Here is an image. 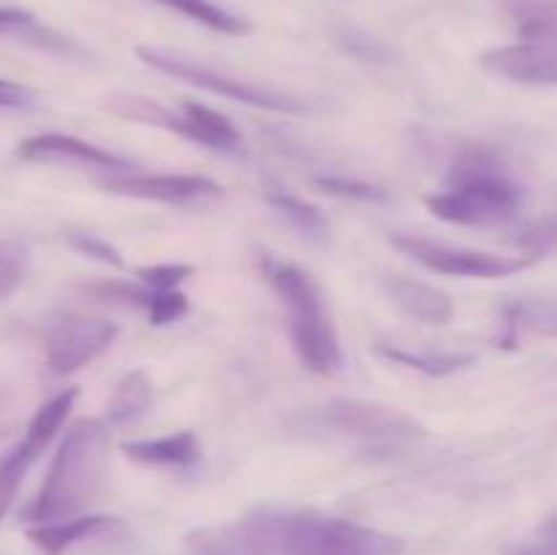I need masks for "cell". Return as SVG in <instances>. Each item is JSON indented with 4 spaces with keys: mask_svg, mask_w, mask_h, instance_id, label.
Returning <instances> with one entry per match:
<instances>
[{
    "mask_svg": "<svg viewBox=\"0 0 557 555\" xmlns=\"http://www.w3.org/2000/svg\"><path fill=\"white\" fill-rule=\"evenodd\" d=\"M479 65L487 74L500 79L520 82V85L553 87L557 79V49L555 41H517L506 47L487 49L479 54Z\"/></svg>",
    "mask_w": 557,
    "mask_h": 555,
    "instance_id": "obj_13",
    "label": "cell"
},
{
    "mask_svg": "<svg viewBox=\"0 0 557 555\" xmlns=\"http://www.w3.org/2000/svg\"><path fill=\"white\" fill-rule=\"evenodd\" d=\"M261 275L281 299L288 337L305 368L319 375L335 373L343 362L341 337L313 275L277 256H261Z\"/></svg>",
    "mask_w": 557,
    "mask_h": 555,
    "instance_id": "obj_5",
    "label": "cell"
},
{
    "mask_svg": "<svg viewBox=\"0 0 557 555\" xmlns=\"http://www.w3.org/2000/svg\"><path fill=\"white\" fill-rule=\"evenodd\" d=\"M375 354L389 359V362L403 365V368L419 370L424 375H435V379H444V375H451L457 370H466L468 365H473L471 354L462 351H424V348L375 346Z\"/></svg>",
    "mask_w": 557,
    "mask_h": 555,
    "instance_id": "obj_19",
    "label": "cell"
},
{
    "mask_svg": "<svg viewBox=\"0 0 557 555\" xmlns=\"http://www.w3.org/2000/svg\"><path fill=\"white\" fill-rule=\"evenodd\" d=\"M389 243L400 254L428 270L441 272L449 278H479V281H498V278L517 275L536 264L533 256H498L487 250L460 248V245H446L438 239L417 237V234H389Z\"/></svg>",
    "mask_w": 557,
    "mask_h": 555,
    "instance_id": "obj_8",
    "label": "cell"
},
{
    "mask_svg": "<svg viewBox=\"0 0 557 555\" xmlns=\"http://www.w3.org/2000/svg\"><path fill=\"white\" fill-rule=\"evenodd\" d=\"M107 109L117 114V118L172 131V134L196 141L201 147H210V150H243V134H239L237 125L226 114H221L212 107H205L199 101H183L180 109H169L145 96H114L109 98Z\"/></svg>",
    "mask_w": 557,
    "mask_h": 555,
    "instance_id": "obj_6",
    "label": "cell"
},
{
    "mask_svg": "<svg viewBox=\"0 0 557 555\" xmlns=\"http://www.w3.org/2000/svg\"><path fill=\"white\" fill-rule=\"evenodd\" d=\"M65 243L74 250H79L82 256H90L92 261H101V264L114 267V270H123L125 267L123 254L109 239H103L101 234L85 232V229H69L65 232Z\"/></svg>",
    "mask_w": 557,
    "mask_h": 555,
    "instance_id": "obj_26",
    "label": "cell"
},
{
    "mask_svg": "<svg viewBox=\"0 0 557 555\" xmlns=\"http://www.w3.org/2000/svg\"><path fill=\"white\" fill-rule=\"evenodd\" d=\"M525 190L504 163L484 145H468L451 161L446 185L424 199L438 221L457 226H500L520 212Z\"/></svg>",
    "mask_w": 557,
    "mask_h": 555,
    "instance_id": "obj_3",
    "label": "cell"
},
{
    "mask_svg": "<svg viewBox=\"0 0 557 555\" xmlns=\"http://www.w3.org/2000/svg\"><path fill=\"white\" fill-rule=\"evenodd\" d=\"M297 439L343 446L362 460H392L428 439V428L395 406L335 397L292 419Z\"/></svg>",
    "mask_w": 557,
    "mask_h": 555,
    "instance_id": "obj_2",
    "label": "cell"
},
{
    "mask_svg": "<svg viewBox=\"0 0 557 555\" xmlns=\"http://www.w3.org/2000/svg\"><path fill=\"white\" fill-rule=\"evenodd\" d=\"M109 457H112V444H109L107 422L85 417L71 424L54 452L41 490L27 504L22 517L38 526V522L82 515L107 484Z\"/></svg>",
    "mask_w": 557,
    "mask_h": 555,
    "instance_id": "obj_4",
    "label": "cell"
},
{
    "mask_svg": "<svg viewBox=\"0 0 557 555\" xmlns=\"http://www.w3.org/2000/svg\"><path fill=\"white\" fill-rule=\"evenodd\" d=\"M341 44L346 52L357 54V58L362 60H375V63H381V60H386L392 54L389 49H386V44H381L379 38L368 36V33L362 30H343Z\"/></svg>",
    "mask_w": 557,
    "mask_h": 555,
    "instance_id": "obj_31",
    "label": "cell"
},
{
    "mask_svg": "<svg viewBox=\"0 0 557 555\" xmlns=\"http://www.w3.org/2000/svg\"><path fill=\"white\" fill-rule=\"evenodd\" d=\"M3 433H5V430H3V428H0V435H3Z\"/></svg>",
    "mask_w": 557,
    "mask_h": 555,
    "instance_id": "obj_34",
    "label": "cell"
},
{
    "mask_svg": "<svg viewBox=\"0 0 557 555\" xmlns=\"http://www.w3.org/2000/svg\"><path fill=\"white\" fill-rule=\"evenodd\" d=\"M315 188L330 196H343L354 201H370V205H389V190L375 183H364L357 177H337V174H324L315 177Z\"/></svg>",
    "mask_w": 557,
    "mask_h": 555,
    "instance_id": "obj_24",
    "label": "cell"
},
{
    "mask_svg": "<svg viewBox=\"0 0 557 555\" xmlns=\"http://www.w3.org/2000/svg\"><path fill=\"white\" fill-rule=\"evenodd\" d=\"M136 58L145 65H150V69L161 71V74L188 82V85L201 87V90L215 92V96L228 98V101L248 103V107L270 109V112L283 114H302L310 109L302 98H294L288 92L272 90V87L264 85H256V82L237 79V76H228L223 71L210 69V65L196 63V60L180 58V54L166 52V49L136 47Z\"/></svg>",
    "mask_w": 557,
    "mask_h": 555,
    "instance_id": "obj_7",
    "label": "cell"
},
{
    "mask_svg": "<svg viewBox=\"0 0 557 555\" xmlns=\"http://www.w3.org/2000/svg\"><path fill=\"white\" fill-rule=\"evenodd\" d=\"M82 292L87 294L96 303L117 305V308H147V299H150V292H147L141 283L134 281H96L82 286Z\"/></svg>",
    "mask_w": 557,
    "mask_h": 555,
    "instance_id": "obj_23",
    "label": "cell"
},
{
    "mask_svg": "<svg viewBox=\"0 0 557 555\" xmlns=\"http://www.w3.org/2000/svg\"><path fill=\"white\" fill-rule=\"evenodd\" d=\"M152 3L163 5L180 16H188V20L199 22L201 27H210L223 36H248L250 33V22L245 16L223 9L215 0H152Z\"/></svg>",
    "mask_w": 557,
    "mask_h": 555,
    "instance_id": "obj_21",
    "label": "cell"
},
{
    "mask_svg": "<svg viewBox=\"0 0 557 555\" xmlns=\"http://www.w3.org/2000/svg\"><path fill=\"white\" fill-rule=\"evenodd\" d=\"M76 397H79V390H76V386H69V390L49 397V400L30 417L20 444L0 457V520H3L5 511H9L16 493H20L22 482H25L33 462L49 449V444H52V441L58 439L60 430L65 428L71 411H74Z\"/></svg>",
    "mask_w": 557,
    "mask_h": 555,
    "instance_id": "obj_9",
    "label": "cell"
},
{
    "mask_svg": "<svg viewBox=\"0 0 557 555\" xmlns=\"http://www.w3.org/2000/svg\"><path fill=\"white\" fill-rule=\"evenodd\" d=\"M33 107V92L20 82L0 79V109H25Z\"/></svg>",
    "mask_w": 557,
    "mask_h": 555,
    "instance_id": "obj_32",
    "label": "cell"
},
{
    "mask_svg": "<svg viewBox=\"0 0 557 555\" xmlns=\"http://www.w3.org/2000/svg\"><path fill=\"white\" fill-rule=\"evenodd\" d=\"M156 397V386L145 370H131L114 386L112 397L107 400V422L128 424L134 419L145 417Z\"/></svg>",
    "mask_w": 557,
    "mask_h": 555,
    "instance_id": "obj_17",
    "label": "cell"
},
{
    "mask_svg": "<svg viewBox=\"0 0 557 555\" xmlns=\"http://www.w3.org/2000/svg\"><path fill=\"white\" fill-rule=\"evenodd\" d=\"M96 185L109 194L128 196V199L158 201V205L196 207L201 201L223 199V188L210 177L201 174H141V172H117L101 174Z\"/></svg>",
    "mask_w": 557,
    "mask_h": 555,
    "instance_id": "obj_11",
    "label": "cell"
},
{
    "mask_svg": "<svg viewBox=\"0 0 557 555\" xmlns=\"http://www.w3.org/2000/svg\"><path fill=\"white\" fill-rule=\"evenodd\" d=\"M194 275V267L180 264V261H169V264H150L139 267L136 278L147 292H169V288H180L188 278Z\"/></svg>",
    "mask_w": 557,
    "mask_h": 555,
    "instance_id": "obj_27",
    "label": "cell"
},
{
    "mask_svg": "<svg viewBox=\"0 0 557 555\" xmlns=\"http://www.w3.org/2000/svg\"><path fill=\"white\" fill-rule=\"evenodd\" d=\"M194 555H403L400 536L315 511H256L194 536Z\"/></svg>",
    "mask_w": 557,
    "mask_h": 555,
    "instance_id": "obj_1",
    "label": "cell"
},
{
    "mask_svg": "<svg viewBox=\"0 0 557 555\" xmlns=\"http://www.w3.org/2000/svg\"><path fill=\"white\" fill-rule=\"evenodd\" d=\"M117 526V517L85 515V511H82V515L63 517V520L38 522V526H33L30 531H27V539H30L36 547H41L47 555H60L69 547H74L76 542H85V539L103 531H112V528Z\"/></svg>",
    "mask_w": 557,
    "mask_h": 555,
    "instance_id": "obj_16",
    "label": "cell"
},
{
    "mask_svg": "<svg viewBox=\"0 0 557 555\" xmlns=\"http://www.w3.org/2000/svg\"><path fill=\"white\" fill-rule=\"evenodd\" d=\"M16 156L22 161L30 163H54V166H79V169H98L103 174H117L128 172L131 163L123 156L112 150H103V147L92 145V141L79 139V136L71 134H47L27 136L25 141H20L16 147Z\"/></svg>",
    "mask_w": 557,
    "mask_h": 555,
    "instance_id": "obj_12",
    "label": "cell"
},
{
    "mask_svg": "<svg viewBox=\"0 0 557 555\" xmlns=\"http://www.w3.org/2000/svg\"><path fill=\"white\" fill-rule=\"evenodd\" d=\"M520 330H533L539 335H555L557 313L553 299H525V303H511L504 310V332H500V346L515 348Z\"/></svg>",
    "mask_w": 557,
    "mask_h": 555,
    "instance_id": "obj_20",
    "label": "cell"
},
{
    "mask_svg": "<svg viewBox=\"0 0 557 555\" xmlns=\"http://www.w3.org/2000/svg\"><path fill=\"white\" fill-rule=\"evenodd\" d=\"M384 292L389 294L392 303L417 319L419 324L444 326L455 319V303L446 292H441L433 283L417 281L406 275H389L384 281Z\"/></svg>",
    "mask_w": 557,
    "mask_h": 555,
    "instance_id": "obj_14",
    "label": "cell"
},
{
    "mask_svg": "<svg viewBox=\"0 0 557 555\" xmlns=\"http://www.w3.org/2000/svg\"><path fill=\"white\" fill-rule=\"evenodd\" d=\"M525 41H555V0H506Z\"/></svg>",
    "mask_w": 557,
    "mask_h": 555,
    "instance_id": "obj_22",
    "label": "cell"
},
{
    "mask_svg": "<svg viewBox=\"0 0 557 555\" xmlns=\"http://www.w3.org/2000/svg\"><path fill=\"white\" fill-rule=\"evenodd\" d=\"M123 455L136 466L185 471L201 460V444L194 430H177V433L158 435V439L125 441Z\"/></svg>",
    "mask_w": 557,
    "mask_h": 555,
    "instance_id": "obj_15",
    "label": "cell"
},
{
    "mask_svg": "<svg viewBox=\"0 0 557 555\" xmlns=\"http://www.w3.org/2000/svg\"><path fill=\"white\" fill-rule=\"evenodd\" d=\"M517 245L525 248V256H533V259H542V256L553 254L555 248V218L544 215L539 221L528 223L525 229L517 237Z\"/></svg>",
    "mask_w": 557,
    "mask_h": 555,
    "instance_id": "obj_29",
    "label": "cell"
},
{
    "mask_svg": "<svg viewBox=\"0 0 557 555\" xmlns=\"http://www.w3.org/2000/svg\"><path fill=\"white\" fill-rule=\"evenodd\" d=\"M25 30H38L36 16L27 14L22 9H0V36L3 33H25Z\"/></svg>",
    "mask_w": 557,
    "mask_h": 555,
    "instance_id": "obj_33",
    "label": "cell"
},
{
    "mask_svg": "<svg viewBox=\"0 0 557 555\" xmlns=\"http://www.w3.org/2000/svg\"><path fill=\"white\" fill-rule=\"evenodd\" d=\"M264 199L267 205H270L272 210L288 223V226L297 229L305 239H310V243L315 245H324L326 239H330L332 234L330 221H326V215L315 205H310V201L299 199V196L288 194V190H281V188L267 190Z\"/></svg>",
    "mask_w": 557,
    "mask_h": 555,
    "instance_id": "obj_18",
    "label": "cell"
},
{
    "mask_svg": "<svg viewBox=\"0 0 557 555\" xmlns=\"http://www.w3.org/2000/svg\"><path fill=\"white\" fill-rule=\"evenodd\" d=\"M30 261V250L22 239H0V299L11 297L22 286Z\"/></svg>",
    "mask_w": 557,
    "mask_h": 555,
    "instance_id": "obj_25",
    "label": "cell"
},
{
    "mask_svg": "<svg viewBox=\"0 0 557 555\" xmlns=\"http://www.w3.org/2000/svg\"><path fill=\"white\" fill-rule=\"evenodd\" d=\"M145 310L152 326H166L183 319L190 310V303L180 288H169V292H150Z\"/></svg>",
    "mask_w": 557,
    "mask_h": 555,
    "instance_id": "obj_28",
    "label": "cell"
},
{
    "mask_svg": "<svg viewBox=\"0 0 557 555\" xmlns=\"http://www.w3.org/2000/svg\"><path fill=\"white\" fill-rule=\"evenodd\" d=\"M114 337H117V324L101 319V316H60L47 330V337H44L49 373L58 375V379H69V375L79 373L92 359L109 351Z\"/></svg>",
    "mask_w": 557,
    "mask_h": 555,
    "instance_id": "obj_10",
    "label": "cell"
},
{
    "mask_svg": "<svg viewBox=\"0 0 557 555\" xmlns=\"http://www.w3.org/2000/svg\"><path fill=\"white\" fill-rule=\"evenodd\" d=\"M504 555H557V533H555V517H549L533 536L522 539V542L511 544Z\"/></svg>",
    "mask_w": 557,
    "mask_h": 555,
    "instance_id": "obj_30",
    "label": "cell"
}]
</instances>
